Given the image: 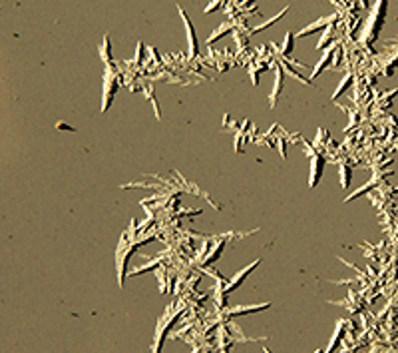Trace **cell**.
<instances>
[{
  "label": "cell",
  "mask_w": 398,
  "mask_h": 353,
  "mask_svg": "<svg viewBox=\"0 0 398 353\" xmlns=\"http://www.w3.org/2000/svg\"><path fill=\"white\" fill-rule=\"evenodd\" d=\"M386 0H377V6L372 8V14L364 26V32H362V42L364 44H372L374 38L379 36L380 28L384 24V16H386Z\"/></svg>",
  "instance_id": "cell-1"
},
{
  "label": "cell",
  "mask_w": 398,
  "mask_h": 353,
  "mask_svg": "<svg viewBox=\"0 0 398 353\" xmlns=\"http://www.w3.org/2000/svg\"><path fill=\"white\" fill-rule=\"evenodd\" d=\"M181 309H173V307H167V312L162 316L158 327H156V339H153V353H160L162 351V345H163V339L165 335L169 331V327L175 323V319L180 317Z\"/></svg>",
  "instance_id": "cell-2"
},
{
  "label": "cell",
  "mask_w": 398,
  "mask_h": 353,
  "mask_svg": "<svg viewBox=\"0 0 398 353\" xmlns=\"http://www.w3.org/2000/svg\"><path fill=\"white\" fill-rule=\"evenodd\" d=\"M134 252V245L127 243L126 236L122 238V242L118 245V252H116V265H118V281H120V287L124 285V276H126V261Z\"/></svg>",
  "instance_id": "cell-3"
},
{
  "label": "cell",
  "mask_w": 398,
  "mask_h": 353,
  "mask_svg": "<svg viewBox=\"0 0 398 353\" xmlns=\"http://www.w3.org/2000/svg\"><path fill=\"white\" fill-rule=\"evenodd\" d=\"M116 90H118V76H116V72H112L108 68L106 74H104V102H102V112H108L109 104H112V100L116 96Z\"/></svg>",
  "instance_id": "cell-4"
},
{
  "label": "cell",
  "mask_w": 398,
  "mask_h": 353,
  "mask_svg": "<svg viewBox=\"0 0 398 353\" xmlns=\"http://www.w3.org/2000/svg\"><path fill=\"white\" fill-rule=\"evenodd\" d=\"M178 10H180L181 18H183V24H185V30H187V46H189V56L193 58V56L199 54V46H197V36H195V30H193V24H191V20L187 18V14H185V10L178 6Z\"/></svg>",
  "instance_id": "cell-5"
},
{
  "label": "cell",
  "mask_w": 398,
  "mask_h": 353,
  "mask_svg": "<svg viewBox=\"0 0 398 353\" xmlns=\"http://www.w3.org/2000/svg\"><path fill=\"white\" fill-rule=\"evenodd\" d=\"M323 170H325V158L321 154H315L311 160V174H308V186L315 188L319 184V180L323 178Z\"/></svg>",
  "instance_id": "cell-6"
},
{
  "label": "cell",
  "mask_w": 398,
  "mask_h": 353,
  "mask_svg": "<svg viewBox=\"0 0 398 353\" xmlns=\"http://www.w3.org/2000/svg\"><path fill=\"white\" fill-rule=\"evenodd\" d=\"M335 18H337V16H335V14H330V16H325V18L317 20V22L308 24V26H305V28H301L297 36H308V34H313V32H317V30H321V28H328V24H333Z\"/></svg>",
  "instance_id": "cell-7"
},
{
  "label": "cell",
  "mask_w": 398,
  "mask_h": 353,
  "mask_svg": "<svg viewBox=\"0 0 398 353\" xmlns=\"http://www.w3.org/2000/svg\"><path fill=\"white\" fill-rule=\"evenodd\" d=\"M275 74H277V78H275V86H273V92H271V108H275V104H277V100H279V96H281V92H283V78H285V74H283V68H281V64H275Z\"/></svg>",
  "instance_id": "cell-8"
},
{
  "label": "cell",
  "mask_w": 398,
  "mask_h": 353,
  "mask_svg": "<svg viewBox=\"0 0 398 353\" xmlns=\"http://www.w3.org/2000/svg\"><path fill=\"white\" fill-rule=\"evenodd\" d=\"M257 265H259V260H255L253 263H249V265H247L245 269H241V272H237V276H235V278H233V279H231V281H229V285H227V294H229V292H235L237 287L241 285V281H243V279L247 278V276H249V274L253 272V269H255V267H257Z\"/></svg>",
  "instance_id": "cell-9"
},
{
  "label": "cell",
  "mask_w": 398,
  "mask_h": 353,
  "mask_svg": "<svg viewBox=\"0 0 398 353\" xmlns=\"http://www.w3.org/2000/svg\"><path fill=\"white\" fill-rule=\"evenodd\" d=\"M335 50H337L335 46H330V48H325V56H323V58L319 60V64H317V68L313 70V76H311V82H313V80H315L317 76L321 74V70H325L326 66H328V62H330V58H333V54H335Z\"/></svg>",
  "instance_id": "cell-10"
},
{
  "label": "cell",
  "mask_w": 398,
  "mask_h": 353,
  "mask_svg": "<svg viewBox=\"0 0 398 353\" xmlns=\"http://www.w3.org/2000/svg\"><path fill=\"white\" fill-rule=\"evenodd\" d=\"M343 334H344V323H339L337 325V329H335V334H333V339H330V345L326 347V351H323V353H333L335 349H337V345L341 343V337H343Z\"/></svg>",
  "instance_id": "cell-11"
},
{
  "label": "cell",
  "mask_w": 398,
  "mask_h": 353,
  "mask_svg": "<svg viewBox=\"0 0 398 353\" xmlns=\"http://www.w3.org/2000/svg\"><path fill=\"white\" fill-rule=\"evenodd\" d=\"M271 303H261V305H249V307H237V309H231L229 316H239V314H255V312H263L267 309Z\"/></svg>",
  "instance_id": "cell-12"
},
{
  "label": "cell",
  "mask_w": 398,
  "mask_h": 353,
  "mask_svg": "<svg viewBox=\"0 0 398 353\" xmlns=\"http://www.w3.org/2000/svg\"><path fill=\"white\" fill-rule=\"evenodd\" d=\"M287 10H289V8H283V10H281V12H279V14H277V16H275V18L267 20V22H263V24H259V26H257V28H253V30H251V34H257V32H261V30H265V28H269V26H271L273 22H277V20L281 18V16H283V14H287Z\"/></svg>",
  "instance_id": "cell-13"
},
{
  "label": "cell",
  "mask_w": 398,
  "mask_h": 353,
  "mask_svg": "<svg viewBox=\"0 0 398 353\" xmlns=\"http://www.w3.org/2000/svg\"><path fill=\"white\" fill-rule=\"evenodd\" d=\"M229 30H233V26H231V24H227V22H225V24H221V26H219L217 30H215V34H213V36H209V38H207V44H211V42H215L217 38L223 36V32H229Z\"/></svg>",
  "instance_id": "cell-14"
},
{
  "label": "cell",
  "mask_w": 398,
  "mask_h": 353,
  "mask_svg": "<svg viewBox=\"0 0 398 353\" xmlns=\"http://www.w3.org/2000/svg\"><path fill=\"white\" fill-rule=\"evenodd\" d=\"M293 44H295V36H293V32H289V34L285 36V42H283V50H281V54L289 56L291 52H293Z\"/></svg>",
  "instance_id": "cell-15"
},
{
  "label": "cell",
  "mask_w": 398,
  "mask_h": 353,
  "mask_svg": "<svg viewBox=\"0 0 398 353\" xmlns=\"http://www.w3.org/2000/svg\"><path fill=\"white\" fill-rule=\"evenodd\" d=\"M339 170H341V186L348 188V182H350V168L344 166V164H341V166H339Z\"/></svg>",
  "instance_id": "cell-16"
},
{
  "label": "cell",
  "mask_w": 398,
  "mask_h": 353,
  "mask_svg": "<svg viewBox=\"0 0 398 353\" xmlns=\"http://www.w3.org/2000/svg\"><path fill=\"white\" fill-rule=\"evenodd\" d=\"M100 56L104 58V62H112V52H109V36L104 38V44H102V50H100Z\"/></svg>",
  "instance_id": "cell-17"
},
{
  "label": "cell",
  "mask_w": 398,
  "mask_h": 353,
  "mask_svg": "<svg viewBox=\"0 0 398 353\" xmlns=\"http://www.w3.org/2000/svg\"><path fill=\"white\" fill-rule=\"evenodd\" d=\"M350 80H352V76L348 74V76H346V78H344V80H343V84H341V86H339V88L335 90V94H333V98H339V96H341V94H343L344 90H346V88L350 86Z\"/></svg>",
  "instance_id": "cell-18"
},
{
  "label": "cell",
  "mask_w": 398,
  "mask_h": 353,
  "mask_svg": "<svg viewBox=\"0 0 398 353\" xmlns=\"http://www.w3.org/2000/svg\"><path fill=\"white\" fill-rule=\"evenodd\" d=\"M330 32H333V28H326V30H325L323 38H321V40H319V44H317V48H319V50H321V48H326L328 40H333V34H330Z\"/></svg>",
  "instance_id": "cell-19"
},
{
  "label": "cell",
  "mask_w": 398,
  "mask_h": 353,
  "mask_svg": "<svg viewBox=\"0 0 398 353\" xmlns=\"http://www.w3.org/2000/svg\"><path fill=\"white\" fill-rule=\"evenodd\" d=\"M315 353H323V349H317V351H315Z\"/></svg>",
  "instance_id": "cell-20"
},
{
  "label": "cell",
  "mask_w": 398,
  "mask_h": 353,
  "mask_svg": "<svg viewBox=\"0 0 398 353\" xmlns=\"http://www.w3.org/2000/svg\"><path fill=\"white\" fill-rule=\"evenodd\" d=\"M265 353H271V351H269V349H265Z\"/></svg>",
  "instance_id": "cell-21"
}]
</instances>
